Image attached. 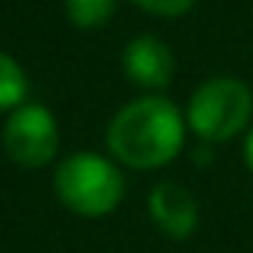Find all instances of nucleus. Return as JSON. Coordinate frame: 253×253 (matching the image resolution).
<instances>
[{
	"label": "nucleus",
	"instance_id": "obj_1",
	"mask_svg": "<svg viewBox=\"0 0 253 253\" xmlns=\"http://www.w3.org/2000/svg\"><path fill=\"white\" fill-rule=\"evenodd\" d=\"M188 122L182 110L161 92H146L122 104L107 125V152L131 170L167 167L185 146Z\"/></svg>",
	"mask_w": 253,
	"mask_h": 253
},
{
	"label": "nucleus",
	"instance_id": "obj_2",
	"mask_svg": "<svg viewBox=\"0 0 253 253\" xmlns=\"http://www.w3.org/2000/svg\"><path fill=\"white\" fill-rule=\"evenodd\" d=\"M57 200L81 217H104L125 197V176L113 158L98 152H72L54 170Z\"/></svg>",
	"mask_w": 253,
	"mask_h": 253
},
{
	"label": "nucleus",
	"instance_id": "obj_3",
	"mask_svg": "<svg viewBox=\"0 0 253 253\" xmlns=\"http://www.w3.org/2000/svg\"><path fill=\"white\" fill-rule=\"evenodd\" d=\"M253 116V92L241 78L217 75L200 84L188 101L185 122L203 143H226L247 131Z\"/></svg>",
	"mask_w": 253,
	"mask_h": 253
},
{
	"label": "nucleus",
	"instance_id": "obj_4",
	"mask_svg": "<svg viewBox=\"0 0 253 253\" xmlns=\"http://www.w3.org/2000/svg\"><path fill=\"white\" fill-rule=\"evenodd\" d=\"M3 149L18 167L36 170L57 158L60 152V125L57 116L36 101H27L6 113L3 122Z\"/></svg>",
	"mask_w": 253,
	"mask_h": 253
},
{
	"label": "nucleus",
	"instance_id": "obj_5",
	"mask_svg": "<svg viewBox=\"0 0 253 253\" xmlns=\"http://www.w3.org/2000/svg\"><path fill=\"white\" fill-rule=\"evenodd\" d=\"M122 72L134 86L146 92H161L176 75V57L158 36L143 33L122 48Z\"/></svg>",
	"mask_w": 253,
	"mask_h": 253
},
{
	"label": "nucleus",
	"instance_id": "obj_6",
	"mask_svg": "<svg viewBox=\"0 0 253 253\" xmlns=\"http://www.w3.org/2000/svg\"><path fill=\"white\" fill-rule=\"evenodd\" d=\"M149 217L167 238H191L200 223L197 200L176 182H158L149 191Z\"/></svg>",
	"mask_w": 253,
	"mask_h": 253
},
{
	"label": "nucleus",
	"instance_id": "obj_7",
	"mask_svg": "<svg viewBox=\"0 0 253 253\" xmlns=\"http://www.w3.org/2000/svg\"><path fill=\"white\" fill-rule=\"evenodd\" d=\"M27 95H30V78L24 72V66L0 51V113H12L15 107L27 104Z\"/></svg>",
	"mask_w": 253,
	"mask_h": 253
},
{
	"label": "nucleus",
	"instance_id": "obj_8",
	"mask_svg": "<svg viewBox=\"0 0 253 253\" xmlns=\"http://www.w3.org/2000/svg\"><path fill=\"white\" fill-rule=\"evenodd\" d=\"M63 6H66V18L78 30H98L113 18L116 0H66Z\"/></svg>",
	"mask_w": 253,
	"mask_h": 253
},
{
	"label": "nucleus",
	"instance_id": "obj_9",
	"mask_svg": "<svg viewBox=\"0 0 253 253\" xmlns=\"http://www.w3.org/2000/svg\"><path fill=\"white\" fill-rule=\"evenodd\" d=\"M131 3L158 18H182L197 6V0H131Z\"/></svg>",
	"mask_w": 253,
	"mask_h": 253
},
{
	"label": "nucleus",
	"instance_id": "obj_10",
	"mask_svg": "<svg viewBox=\"0 0 253 253\" xmlns=\"http://www.w3.org/2000/svg\"><path fill=\"white\" fill-rule=\"evenodd\" d=\"M244 164L253 173V125L247 128V137H244Z\"/></svg>",
	"mask_w": 253,
	"mask_h": 253
}]
</instances>
